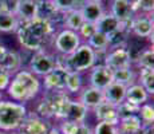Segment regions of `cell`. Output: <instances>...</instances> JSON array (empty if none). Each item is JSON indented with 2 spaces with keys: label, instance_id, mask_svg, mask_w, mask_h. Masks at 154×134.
Instances as JSON below:
<instances>
[{
  "label": "cell",
  "instance_id": "1",
  "mask_svg": "<svg viewBox=\"0 0 154 134\" xmlns=\"http://www.w3.org/2000/svg\"><path fill=\"white\" fill-rule=\"evenodd\" d=\"M42 83L39 78L28 70H19L12 75L11 82L7 87V93L14 102L24 105L28 101H32L40 93Z\"/></svg>",
  "mask_w": 154,
  "mask_h": 134
},
{
  "label": "cell",
  "instance_id": "2",
  "mask_svg": "<svg viewBox=\"0 0 154 134\" xmlns=\"http://www.w3.org/2000/svg\"><path fill=\"white\" fill-rule=\"evenodd\" d=\"M27 114V107L23 103L14 101H0V130L16 132Z\"/></svg>",
  "mask_w": 154,
  "mask_h": 134
},
{
  "label": "cell",
  "instance_id": "3",
  "mask_svg": "<svg viewBox=\"0 0 154 134\" xmlns=\"http://www.w3.org/2000/svg\"><path fill=\"white\" fill-rule=\"evenodd\" d=\"M69 98L70 97L66 91H46L36 106V115L43 120L56 118L59 110Z\"/></svg>",
  "mask_w": 154,
  "mask_h": 134
},
{
  "label": "cell",
  "instance_id": "4",
  "mask_svg": "<svg viewBox=\"0 0 154 134\" xmlns=\"http://www.w3.org/2000/svg\"><path fill=\"white\" fill-rule=\"evenodd\" d=\"M67 63L70 73H83L86 70H90L97 63L95 51L87 43L81 44L71 55H67Z\"/></svg>",
  "mask_w": 154,
  "mask_h": 134
},
{
  "label": "cell",
  "instance_id": "5",
  "mask_svg": "<svg viewBox=\"0 0 154 134\" xmlns=\"http://www.w3.org/2000/svg\"><path fill=\"white\" fill-rule=\"evenodd\" d=\"M56 67L55 56L46 52L44 50L32 52L28 63V71H31L36 76H44Z\"/></svg>",
  "mask_w": 154,
  "mask_h": 134
},
{
  "label": "cell",
  "instance_id": "6",
  "mask_svg": "<svg viewBox=\"0 0 154 134\" xmlns=\"http://www.w3.org/2000/svg\"><path fill=\"white\" fill-rule=\"evenodd\" d=\"M87 114H88L87 107L82 105L79 101H74V99H71V98H69V99L63 103L62 109L59 110L58 115H56V120L83 123Z\"/></svg>",
  "mask_w": 154,
  "mask_h": 134
},
{
  "label": "cell",
  "instance_id": "7",
  "mask_svg": "<svg viewBox=\"0 0 154 134\" xmlns=\"http://www.w3.org/2000/svg\"><path fill=\"white\" fill-rule=\"evenodd\" d=\"M81 36L78 32L63 28L54 39V47L56 52L60 55H71L79 46H81Z\"/></svg>",
  "mask_w": 154,
  "mask_h": 134
},
{
  "label": "cell",
  "instance_id": "8",
  "mask_svg": "<svg viewBox=\"0 0 154 134\" xmlns=\"http://www.w3.org/2000/svg\"><path fill=\"white\" fill-rule=\"evenodd\" d=\"M131 58H130V54L127 51V47H117V48H111L110 51H107L105 56V61L103 64L107 66L109 68L114 70H119V68H125L131 66Z\"/></svg>",
  "mask_w": 154,
  "mask_h": 134
},
{
  "label": "cell",
  "instance_id": "9",
  "mask_svg": "<svg viewBox=\"0 0 154 134\" xmlns=\"http://www.w3.org/2000/svg\"><path fill=\"white\" fill-rule=\"evenodd\" d=\"M91 70L90 74V86L99 90H105L110 83L114 82L112 78V70L105 64H95Z\"/></svg>",
  "mask_w": 154,
  "mask_h": 134
},
{
  "label": "cell",
  "instance_id": "10",
  "mask_svg": "<svg viewBox=\"0 0 154 134\" xmlns=\"http://www.w3.org/2000/svg\"><path fill=\"white\" fill-rule=\"evenodd\" d=\"M48 129L50 126L46 120L38 117L36 114H27L26 120L23 121V123L16 132L17 134H47Z\"/></svg>",
  "mask_w": 154,
  "mask_h": 134
},
{
  "label": "cell",
  "instance_id": "11",
  "mask_svg": "<svg viewBox=\"0 0 154 134\" xmlns=\"http://www.w3.org/2000/svg\"><path fill=\"white\" fill-rule=\"evenodd\" d=\"M67 71L62 70L59 67H55L51 73L44 75L43 87L46 91H64L67 79Z\"/></svg>",
  "mask_w": 154,
  "mask_h": 134
},
{
  "label": "cell",
  "instance_id": "12",
  "mask_svg": "<svg viewBox=\"0 0 154 134\" xmlns=\"http://www.w3.org/2000/svg\"><path fill=\"white\" fill-rule=\"evenodd\" d=\"M94 110V114L98 122H106V123H110L117 126L118 122H119V115L117 111V106L111 105L109 102H102L100 105H98Z\"/></svg>",
  "mask_w": 154,
  "mask_h": 134
},
{
  "label": "cell",
  "instance_id": "13",
  "mask_svg": "<svg viewBox=\"0 0 154 134\" xmlns=\"http://www.w3.org/2000/svg\"><path fill=\"white\" fill-rule=\"evenodd\" d=\"M22 66H23V58L16 51L7 50L4 56L0 59V71L10 74L11 76L15 75L19 70H22Z\"/></svg>",
  "mask_w": 154,
  "mask_h": 134
},
{
  "label": "cell",
  "instance_id": "14",
  "mask_svg": "<svg viewBox=\"0 0 154 134\" xmlns=\"http://www.w3.org/2000/svg\"><path fill=\"white\" fill-rule=\"evenodd\" d=\"M79 102L83 106H86L88 110L95 109L98 105L105 102V97H103V90L95 89L93 86L88 87H82L81 95H79Z\"/></svg>",
  "mask_w": 154,
  "mask_h": 134
},
{
  "label": "cell",
  "instance_id": "15",
  "mask_svg": "<svg viewBox=\"0 0 154 134\" xmlns=\"http://www.w3.org/2000/svg\"><path fill=\"white\" fill-rule=\"evenodd\" d=\"M38 2L39 0H17L16 17L20 22H28L38 17Z\"/></svg>",
  "mask_w": 154,
  "mask_h": 134
},
{
  "label": "cell",
  "instance_id": "16",
  "mask_svg": "<svg viewBox=\"0 0 154 134\" xmlns=\"http://www.w3.org/2000/svg\"><path fill=\"white\" fill-rule=\"evenodd\" d=\"M134 5L130 0H114L111 5V15L119 22H129L133 19Z\"/></svg>",
  "mask_w": 154,
  "mask_h": 134
},
{
  "label": "cell",
  "instance_id": "17",
  "mask_svg": "<svg viewBox=\"0 0 154 134\" xmlns=\"http://www.w3.org/2000/svg\"><path fill=\"white\" fill-rule=\"evenodd\" d=\"M81 12H82V16H83L85 22L97 24V22L105 15V8H103L102 3L85 0L83 5L81 7Z\"/></svg>",
  "mask_w": 154,
  "mask_h": 134
},
{
  "label": "cell",
  "instance_id": "18",
  "mask_svg": "<svg viewBox=\"0 0 154 134\" xmlns=\"http://www.w3.org/2000/svg\"><path fill=\"white\" fill-rule=\"evenodd\" d=\"M130 31L137 38H153V19L150 17H133Z\"/></svg>",
  "mask_w": 154,
  "mask_h": 134
},
{
  "label": "cell",
  "instance_id": "19",
  "mask_svg": "<svg viewBox=\"0 0 154 134\" xmlns=\"http://www.w3.org/2000/svg\"><path fill=\"white\" fill-rule=\"evenodd\" d=\"M126 86L121 85V83L112 82L107 87L103 90V97H105V102H109L114 106H118L125 101L126 97Z\"/></svg>",
  "mask_w": 154,
  "mask_h": 134
},
{
  "label": "cell",
  "instance_id": "20",
  "mask_svg": "<svg viewBox=\"0 0 154 134\" xmlns=\"http://www.w3.org/2000/svg\"><path fill=\"white\" fill-rule=\"evenodd\" d=\"M142 127V122L138 114L121 117L117 125L118 134H138Z\"/></svg>",
  "mask_w": 154,
  "mask_h": 134
},
{
  "label": "cell",
  "instance_id": "21",
  "mask_svg": "<svg viewBox=\"0 0 154 134\" xmlns=\"http://www.w3.org/2000/svg\"><path fill=\"white\" fill-rule=\"evenodd\" d=\"M125 101L133 103V105L141 106L149 101V94L146 93V90L142 87L140 83H133L131 86H129L126 89Z\"/></svg>",
  "mask_w": 154,
  "mask_h": 134
},
{
  "label": "cell",
  "instance_id": "22",
  "mask_svg": "<svg viewBox=\"0 0 154 134\" xmlns=\"http://www.w3.org/2000/svg\"><path fill=\"white\" fill-rule=\"evenodd\" d=\"M97 31L102 32L105 35H111L112 32L118 31V27H119V20L117 17H114L111 14H105L97 22Z\"/></svg>",
  "mask_w": 154,
  "mask_h": 134
},
{
  "label": "cell",
  "instance_id": "23",
  "mask_svg": "<svg viewBox=\"0 0 154 134\" xmlns=\"http://www.w3.org/2000/svg\"><path fill=\"white\" fill-rule=\"evenodd\" d=\"M83 23H85V19H83V16H82L81 10H72V11H70V12L64 14L63 24L67 30L78 32Z\"/></svg>",
  "mask_w": 154,
  "mask_h": 134
},
{
  "label": "cell",
  "instance_id": "24",
  "mask_svg": "<svg viewBox=\"0 0 154 134\" xmlns=\"http://www.w3.org/2000/svg\"><path fill=\"white\" fill-rule=\"evenodd\" d=\"M112 78H114V82L121 83V85L126 86V87L135 83V74L131 70V66L119 68V70H114L112 71Z\"/></svg>",
  "mask_w": 154,
  "mask_h": 134
},
{
  "label": "cell",
  "instance_id": "25",
  "mask_svg": "<svg viewBox=\"0 0 154 134\" xmlns=\"http://www.w3.org/2000/svg\"><path fill=\"white\" fill-rule=\"evenodd\" d=\"M82 87H83V80H82L81 73L72 71V73L67 74L66 87H64V91H66V93H71V94L81 93Z\"/></svg>",
  "mask_w": 154,
  "mask_h": 134
},
{
  "label": "cell",
  "instance_id": "26",
  "mask_svg": "<svg viewBox=\"0 0 154 134\" xmlns=\"http://www.w3.org/2000/svg\"><path fill=\"white\" fill-rule=\"evenodd\" d=\"M19 26V19L12 14H0V32H15Z\"/></svg>",
  "mask_w": 154,
  "mask_h": 134
},
{
  "label": "cell",
  "instance_id": "27",
  "mask_svg": "<svg viewBox=\"0 0 154 134\" xmlns=\"http://www.w3.org/2000/svg\"><path fill=\"white\" fill-rule=\"evenodd\" d=\"M140 85L146 90L149 95L154 94V70L149 68H140Z\"/></svg>",
  "mask_w": 154,
  "mask_h": 134
},
{
  "label": "cell",
  "instance_id": "28",
  "mask_svg": "<svg viewBox=\"0 0 154 134\" xmlns=\"http://www.w3.org/2000/svg\"><path fill=\"white\" fill-rule=\"evenodd\" d=\"M87 44L94 50V51H100V50L109 48V36L102 32L97 31L91 38L87 39Z\"/></svg>",
  "mask_w": 154,
  "mask_h": 134
},
{
  "label": "cell",
  "instance_id": "29",
  "mask_svg": "<svg viewBox=\"0 0 154 134\" xmlns=\"http://www.w3.org/2000/svg\"><path fill=\"white\" fill-rule=\"evenodd\" d=\"M55 8L59 12H70L72 10H81L85 0H52Z\"/></svg>",
  "mask_w": 154,
  "mask_h": 134
},
{
  "label": "cell",
  "instance_id": "30",
  "mask_svg": "<svg viewBox=\"0 0 154 134\" xmlns=\"http://www.w3.org/2000/svg\"><path fill=\"white\" fill-rule=\"evenodd\" d=\"M137 66L140 68H149V70H154V51L153 48H145L143 51L140 54V56L135 61Z\"/></svg>",
  "mask_w": 154,
  "mask_h": 134
},
{
  "label": "cell",
  "instance_id": "31",
  "mask_svg": "<svg viewBox=\"0 0 154 134\" xmlns=\"http://www.w3.org/2000/svg\"><path fill=\"white\" fill-rule=\"evenodd\" d=\"M138 117L142 123L145 125H153L154 122V107L152 103H143V105L140 106V110H138Z\"/></svg>",
  "mask_w": 154,
  "mask_h": 134
},
{
  "label": "cell",
  "instance_id": "32",
  "mask_svg": "<svg viewBox=\"0 0 154 134\" xmlns=\"http://www.w3.org/2000/svg\"><path fill=\"white\" fill-rule=\"evenodd\" d=\"M138 110H140V106L133 105V103L127 102V101H123L122 103L117 106V111L118 115L121 117H126V115H133V114H138Z\"/></svg>",
  "mask_w": 154,
  "mask_h": 134
},
{
  "label": "cell",
  "instance_id": "33",
  "mask_svg": "<svg viewBox=\"0 0 154 134\" xmlns=\"http://www.w3.org/2000/svg\"><path fill=\"white\" fill-rule=\"evenodd\" d=\"M93 134H118V129L114 125L106 123V122H98L94 126Z\"/></svg>",
  "mask_w": 154,
  "mask_h": 134
},
{
  "label": "cell",
  "instance_id": "34",
  "mask_svg": "<svg viewBox=\"0 0 154 134\" xmlns=\"http://www.w3.org/2000/svg\"><path fill=\"white\" fill-rule=\"evenodd\" d=\"M79 129V123L71 121H62L58 130L60 134H76Z\"/></svg>",
  "mask_w": 154,
  "mask_h": 134
},
{
  "label": "cell",
  "instance_id": "35",
  "mask_svg": "<svg viewBox=\"0 0 154 134\" xmlns=\"http://www.w3.org/2000/svg\"><path fill=\"white\" fill-rule=\"evenodd\" d=\"M97 32V26L94 24V23H87V22H85L83 24H82V27L79 28V31H78V35L81 38H85L86 40L88 39V38H91L94 34Z\"/></svg>",
  "mask_w": 154,
  "mask_h": 134
},
{
  "label": "cell",
  "instance_id": "36",
  "mask_svg": "<svg viewBox=\"0 0 154 134\" xmlns=\"http://www.w3.org/2000/svg\"><path fill=\"white\" fill-rule=\"evenodd\" d=\"M133 5H134V10H141L143 12H153L154 0H135Z\"/></svg>",
  "mask_w": 154,
  "mask_h": 134
},
{
  "label": "cell",
  "instance_id": "37",
  "mask_svg": "<svg viewBox=\"0 0 154 134\" xmlns=\"http://www.w3.org/2000/svg\"><path fill=\"white\" fill-rule=\"evenodd\" d=\"M11 78H12V76H11L10 74L0 71V91L7 90L8 85H10V82H11Z\"/></svg>",
  "mask_w": 154,
  "mask_h": 134
},
{
  "label": "cell",
  "instance_id": "38",
  "mask_svg": "<svg viewBox=\"0 0 154 134\" xmlns=\"http://www.w3.org/2000/svg\"><path fill=\"white\" fill-rule=\"evenodd\" d=\"M76 134H93V130L85 123H79V129H78V133Z\"/></svg>",
  "mask_w": 154,
  "mask_h": 134
},
{
  "label": "cell",
  "instance_id": "39",
  "mask_svg": "<svg viewBox=\"0 0 154 134\" xmlns=\"http://www.w3.org/2000/svg\"><path fill=\"white\" fill-rule=\"evenodd\" d=\"M7 52V47L4 46V44H2L0 43V59L3 58V56H4V54Z\"/></svg>",
  "mask_w": 154,
  "mask_h": 134
},
{
  "label": "cell",
  "instance_id": "40",
  "mask_svg": "<svg viewBox=\"0 0 154 134\" xmlns=\"http://www.w3.org/2000/svg\"><path fill=\"white\" fill-rule=\"evenodd\" d=\"M47 134H60L59 133V130H58V127H55V126H51L48 129V133Z\"/></svg>",
  "mask_w": 154,
  "mask_h": 134
},
{
  "label": "cell",
  "instance_id": "41",
  "mask_svg": "<svg viewBox=\"0 0 154 134\" xmlns=\"http://www.w3.org/2000/svg\"><path fill=\"white\" fill-rule=\"evenodd\" d=\"M88 2H98V3H102L103 0H88Z\"/></svg>",
  "mask_w": 154,
  "mask_h": 134
},
{
  "label": "cell",
  "instance_id": "42",
  "mask_svg": "<svg viewBox=\"0 0 154 134\" xmlns=\"http://www.w3.org/2000/svg\"><path fill=\"white\" fill-rule=\"evenodd\" d=\"M0 134H4V132H2V130H0Z\"/></svg>",
  "mask_w": 154,
  "mask_h": 134
},
{
  "label": "cell",
  "instance_id": "43",
  "mask_svg": "<svg viewBox=\"0 0 154 134\" xmlns=\"http://www.w3.org/2000/svg\"><path fill=\"white\" fill-rule=\"evenodd\" d=\"M0 101H2V93H0Z\"/></svg>",
  "mask_w": 154,
  "mask_h": 134
},
{
  "label": "cell",
  "instance_id": "44",
  "mask_svg": "<svg viewBox=\"0 0 154 134\" xmlns=\"http://www.w3.org/2000/svg\"><path fill=\"white\" fill-rule=\"evenodd\" d=\"M0 3H2V0H0Z\"/></svg>",
  "mask_w": 154,
  "mask_h": 134
}]
</instances>
